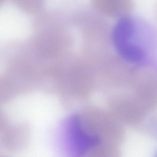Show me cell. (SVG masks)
<instances>
[{"instance_id": "cell-1", "label": "cell", "mask_w": 157, "mask_h": 157, "mask_svg": "<svg viewBox=\"0 0 157 157\" xmlns=\"http://www.w3.org/2000/svg\"><path fill=\"white\" fill-rule=\"evenodd\" d=\"M136 29L132 19L122 18L114 29L113 41L118 53L123 58L132 63L141 64L146 61V54L143 48L134 43Z\"/></svg>"}, {"instance_id": "cell-2", "label": "cell", "mask_w": 157, "mask_h": 157, "mask_svg": "<svg viewBox=\"0 0 157 157\" xmlns=\"http://www.w3.org/2000/svg\"><path fill=\"white\" fill-rule=\"evenodd\" d=\"M65 124L66 143L70 150L76 156L84 155L100 144L99 137L84 131L80 119L76 115L70 116Z\"/></svg>"}, {"instance_id": "cell-3", "label": "cell", "mask_w": 157, "mask_h": 157, "mask_svg": "<svg viewBox=\"0 0 157 157\" xmlns=\"http://www.w3.org/2000/svg\"><path fill=\"white\" fill-rule=\"evenodd\" d=\"M30 127L27 124H19L6 127L3 130L2 141L8 149L19 150L26 146L30 136Z\"/></svg>"}, {"instance_id": "cell-4", "label": "cell", "mask_w": 157, "mask_h": 157, "mask_svg": "<svg viewBox=\"0 0 157 157\" xmlns=\"http://www.w3.org/2000/svg\"><path fill=\"white\" fill-rule=\"evenodd\" d=\"M21 91L18 83L8 74L0 76V103L10 101Z\"/></svg>"}, {"instance_id": "cell-5", "label": "cell", "mask_w": 157, "mask_h": 157, "mask_svg": "<svg viewBox=\"0 0 157 157\" xmlns=\"http://www.w3.org/2000/svg\"><path fill=\"white\" fill-rule=\"evenodd\" d=\"M13 2L24 12L36 15L44 9V0H12Z\"/></svg>"}, {"instance_id": "cell-6", "label": "cell", "mask_w": 157, "mask_h": 157, "mask_svg": "<svg viewBox=\"0 0 157 157\" xmlns=\"http://www.w3.org/2000/svg\"><path fill=\"white\" fill-rule=\"evenodd\" d=\"M8 121L3 112L0 108V131L3 130L7 126Z\"/></svg>"}, {"instance_id": "cell-7", "label": "cell", "mask_w": 157, "mask_h": 157, "mask_svg": "<svg viewBox=\"0 0 157 157\" xmlns=\"http://www.w3.org/2000/svg\"><path fill=\"white\" fill-rule=\"evenodd\" d=\"M4 1H5V0H0V6H1V5L3 4Z\"/></svg>"}]
</instances>
